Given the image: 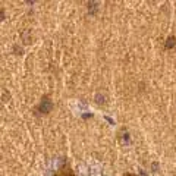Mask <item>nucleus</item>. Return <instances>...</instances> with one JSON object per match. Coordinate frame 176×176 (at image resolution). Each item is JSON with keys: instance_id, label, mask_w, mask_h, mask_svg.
Here are the masks:
<instances>
[{"instance_id": "obj_1", "label": "nucleus", "mask_w": 176, "mask_h": 176, "mask_svg": "<svg viewBox=\"0 0 176 176\" xmlns=\"http://www.w3.org/2000/svg\"><path fill=\"white\" fill-rule=\"evenodd\" d=\"M55 176H77V175H75L71 169H62V170H59Z\"/></svg>"}, {"instance_id": "obj_3", "label": "nucleus", "mask_w": 176, "mask_h": 176, "mask_svg": "<svg viewBox=\"0 0 176 176\" xmlns=\"http://www.w3.org/2000/svg\"><path fill=\"white\" fill-rule=\"evenodd\" d=\"M123 176H137V175H132V173H126V175H123Z\"/></svg>"}, {"instance_id": "obj_2", "label": "nucleus", "mask_w": 176, "mask_h": 176, "mask_svg": "<svg viewBox=\"0 0 176 176\" xmlns=\"http://www.w3.org/2000/svg\"><path fill=\"white\" fill-rule=\"evenodd\" d=\"M50 107H51V103H50V101H49L47 99L44 100V101H43V104L40 106V109H41V112H44V113H47V112L50 110Z\"/></svg>"}]
</instances>
